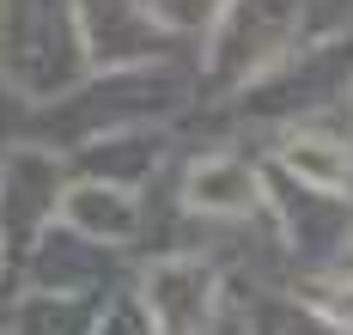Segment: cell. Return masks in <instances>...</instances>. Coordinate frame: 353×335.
Masks as SVG:
<instances>
[{"label": "cell", "instance_id": "7a4b0ae2", "mask_svg": "<svg viewBox=\"0 0 353 335\" xmlns=\"http://www.w3.org/2000/svg\"><path fill=\"white\" fill-rule=\"evenodd\" d=\"M281 165H286L305 189H317V195H341V189L353 183L347 147H341V141H329V134H299V141H286V147H281Z\"/></svg>", "mask_w": 353, "mask_h": 335}, {"label": "cell", "instance_id": "6da1fadb", "mask_svg": "<svg viewBox=\"0 0 353 335\" xmlns=\"http://www.w3.org/2000/svg\"><path fill=\"white\" fill-rule=\"evenodd\" d=\"M256 171L244 159H201L189 171V207L195 214H219V220H238L256 207Z\"/></svg>", "mask_w": 353, "mask_h": 335}, {"label": "cell", "instance_id": "3957f363", "mask_svg": "<svg viewBox=\"0 0 353 335\" xmlns=\"http://www.w3.org/2000/svg\"><path fill=\"white\" fill-rule=\"evenodd\" d=\"M68 220H79L85 232H104V238H128L134 232V207H128V195H116V189H73L68 195Z\"/></svg>", "mask_w": 353, "mask_h": 335}, {"label": "cell", "instance_id": "277c9868", "mask_svg": "<svg viewBox=\"0 0 353 335\" xmlns=\"http://www.w3.org/2000/svg\"><path fill=\"white\" fill-rule=\"evenodd\" d=\"M311 305H317L329 323L353 329V287H317V293H311Z\"/></svg>", "mask_w": 353, "mask_h": 335}]
</instances>
